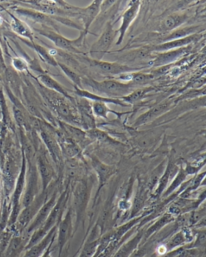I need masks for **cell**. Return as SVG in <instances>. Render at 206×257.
<instances>
[{
  "label": "cell",
  "mask_w": 206,
  "mask_h": 257,
  "mask_svg": "<svg viewBox=\"0 0 206 257\" xmlns=\"http://www.w3.org/2000/svg\"><path fill=\"white\" fill-rule=\"evenodd\" d=\"M11 239V235L10 233H4L0 237V257L2 256L3 253L7 249L8 245Z\"/></svg>",
  "instance_id": "cell-39"
},
{
  "label": "cell",
  "mask_w": 206,
  "mask_h": 257,
  "mask_svg": "<svg viewBox=\"0 0 206 257\" xmlns=\"http://www.w3.org/2000/svg\"><path fill=\"white\" fill-rule=\"evenodd\" d=\"M37 31L39 32V34H41L42 36L45 37L49 40L52 41L56 47H58L62 50L68 51V52H72V53H79L78 48L82 47V41H83V38L86 34L82 32L80 34L79 38L75 40H69V39L62 37L58 33L52 31V30H48V29H38Z\"/></svg>",
  "instance_id": "cell-3"
},
{
  "label": "cell",
  "mask_w": 206,
  "mask_h": 257,
  "mask_svg": "<svg viewBox=\"0 0 206 257\" xmlns=\"http://www.w3.org/2000/svg\"><path fill=\"white\" fill-rule=\"evenodd\" d=\"M139 1H134V2H132V5L129 6V8L125 11L124 15L123 16V23H122L120 29L118 30L119 34H120V37H119L118 44H120L123 42L125 34L129 28L130 24L134 21L135 18L137 17V14L139 12Z\"/></svg>",
  "instance_id": "cell-14"
},
{
  "label": "cell",
  "mask_w": 206,
  "mask_h": 257,
  "mask_svg": "<svg viewBox=\"0 0 206 257\" xmlns=\"http://www.w3.org/2000/svg\"><path fill=\"white\" fill-rule=\"evenodd\" d=\"M15 13L19 16L32 20V21L36 22L39 24H45L49 26L55 27V23L50 16L39 12L37 10H28V9H23V8H18L15 10Z\"/></svg>",
  "instance_id": "cell-13"
},
{
  "label": "cell",
  "mask_w": 206,
  "mask_h": 257,
  "mask_svg": "<svg viewBox=\"0 0 206 257\" xmlns=\"http://www.w3.org/2000/svg\"><path fill=\"white\" fill-rule=\"evenodd\" d=\"M39 186H38V175H37V169H30V174H29V181L27 184L26 189L24 193V198L22 201L23 207H26L29 204H31L34 202V199L38 196L39 192Z\"/></svg>",
  "instance_id": "cell-12"
},
{
  "label": "cell",
  "mask_w": 206,
  "mask_h": 257,
  "mask_svg": "<svg viewBox=\"0 0 206 257\" xmlns=\"http://www.w3.org/2000/svg\"><path fill=\"white\" fill-rule=\"evenodd\" d=\"M101 1H94L91 5L85 9H76V15L79 16L80 19H82L84 24V33L86 34L88 32V29L90 28L91 23L96 19V16L100 12V8H101Z\"/></svg>",
  "instance_id": "cell-9"
},
{
  "label": "cell",
  "mask_w": 206,
  "mask_h": 257,
  "mask_svg": "<svg viewBox=\"0 0 206 257\" xmlns=\"http://www.w3.org/2000/svg\"><path fill=\"white\" fill-rule=\"evenodd\" d=\"M186 20L185 16L183 15H172L170 17L166 18L162 24V28L165 31H170L175 29L180 24H183Z\"/></svg>",
  "instance_id": "cell-28"
},
{
  "label": "cell",
  "mask_w": 206,
  "mask_h": 257,
  "mask_svg": "<svg viewBox=\"0 0 206 257\" xmlns=\"http://www.w3.org/2000/svg\"><path fill=\"white\" fill-rule=\"evenodd\" d=\"M62 150L68 157H75L79 155L80 150L75 144L71 142L69 140H64L62 141Z\"/></svg>",
  "instance_id": "cell-31"
},
{
  "label": "cell",
  "mask_w": 206,
  "mask_h": 257,
  "mask_svg": "<svg viewBox=\"0 0 206 257\" xmlns=\"http://www.w3.org/2000/svg\"><path fill=\"white\" fill-rule=\"evenodd\" d=\"M154 76L150 74L145 73H132V81L135 83H146L147 81H151Z\"/></svg>",
  "instance_id": "cell-37"
},
{
  "label": "cell",
  "mask_w": 206,
  "mask_h": 257,
  "mask_svg": "<svg viewBox=\"0 0 206 257\" xmlns=\"http://www.w3.org/2000/svg\"><path fill=\"white\" fill-rule=\"evenodd\" d=\"M41 137L53 160H55L56 162L60 160V149L58 147L55 140L48 132L44 131H41Z\"/></svg>",
  "instance_id": "cell-25"
},
{
  "label": "cell",
  "mask_w": 206,
  "mask_h": 257,
  "mask_svg": "<svg viewBox=\"0 0 206 257\" xmlns=\"http://www.w3.org/2000/svg\"><path fill=\"white\" fill-rule=\"evenodd\" d=\"M201 255H199V256H197V257H200V256H201Z\"/></svg>",
  "instance_id": "cell-44"
},
{
  "label": "cell",
  "mask_w": 206,
  "mask_h": 257,
  "mask_svg": "<svg viewBox=\"0 0 206 257\" xmlns=\"http://www.w3.org/2000/svg\"><path fill=\"white\" fill-rule=\"evenodd\" d=\"M174 171H175V170H174L171 167H168L166 170H165V174H164L161 180L159 182L158 187H157L156 190L155 191V193H154V198H158V197H160V196L165 192V187L167 186L170 177L173 176L172 173Z\"/></svg>",
  "instance_id": "cell-29"
},
{
  "label": "cell",
  "mask_w": 206,
  "mask_h": 257,
  "mask_svg": "<svg viewBox=\"0 0 206 257\" xmlns=\"http://www.w3.org/2000/svg\"><path fill=\"white\" fill-rule=\"evenodd\" d=\"M197 38L196 35H190V36L185 37V38H180V39H175V40L170 41L166 43L159 45L156 47V51L159 52H167V51L175 50V49H179L182 48L183 47L188 45L189 43H191L193 41L195 40Z\"/></svg>",
  "instance_id": "cell-17"
},
{
  "label": "cell",
  "mask_w": 206,
  "mask_h": 257,
  "mask_svg": "<svg viewBox=\"0 0 206 257\" xmlns=\"http://www.w3.org/2000/svg\"><path fill=\"white\" fill-rule=\"evenodd\" d=\"M45 192L46 191H43L42 194L37 196V198L34 199L31 204H29L28 207H24V210L20 212L16 221H17L18 226H20V228H26L27 226H29V223L35 217L42 206L44 204V202H46V198H47Z\"/></svg>",
  "instance_id": "cell-5"
},
{
  "label": "cell",
  "mask_w": 206,
  "mask_h": 257,
  "mask_svg": "<svg viewBox=\"0 0 206 257\" xmlns=\"http://www.w3.org/2000/svg\"><path fill=\"white\" fill-rule=\"evenodd\" d=\"M14 66L16 67V69L19 71H24L26 69L27 66L24 63V61L21 59H15L14 60Z\"/></svg>",
  "instance_id": "cell-41"
},
{
  "label": "cell",
  "mask_w": 206,
  "mask_h": 257,
  "mask_svg": "<svg viewBox=\"0 0 206 257\" xmlns=\"http://www.w3.org/2000/svg\"><path fill=\"white\" fill-rule=\"evenodd\" d=\"M186 234L184 230L179 231L175 233L174 236L168 241L167 244L165 245V248L168 251L175 250V248H180V245H185L186 243Z\"/></svg>",
  "instance_id": "cell-26"
},
{
  "label": "cell",
  "mask_w": 206,
  "mask_h": 257,
  "mask_svg": "<svg viewBox=\"0 0 206 257\" xmlns=\"http://www.w3.org/2000/svg\"><path fill=\"white\" fill-rule=\"evenodd\" d=\"M15 117H16V119H17V121L20 123L21 125H24V115L22 114L21 111L20 110H17V109H15Z\"/></svg>",
  "instance_id": "cell-42"
},
{
  "label": "cell",
  "mask_w": 206,
  "mask_h": 257,
  "mask_svg": "<svg viewBox=\"0 0 206 257\" xmlns=\"http://www.w3.org/2000/svg\"><path fill=\"white\" fill-rule=\"evenodd\" d=\"M57 200H58L57 199V194L54 193L49 200L46 201L44 202V204L39 209L33 221L29 223V226H27V232L28 233L34 232V231H36L37 229L40 228L43 226L48 216L50 214L51 211L53 210V207L55 206Z\"/></svg>",
  "instance_id": "cell-8"
},
{
  "label": "cell",
  "mask_w": 206,
  "mask_h": 257,
  "mask_svg": "<svg viewBox=\"0 0 206 257\" xmlns=\"http://www.w3.org/2000/svg\"><path fill=\"white\" fill-rule=\"evenodd\" d=\"M39 79L40 82L43 84V86L49 89L51 91L59 93L65 97L71 98L67 91L65 90L64 87L60 83H58V81L54 80L53 77H51L50 76L43 74L41 76H39Z\"/></svg>",
  "instance_id": "cell-21"
},
{
  "label": "cell",
  "mask_w": 206,
  "mask_h": 257,
  "mask_svg": "<svg viewBox=\"0 0 206 257\" xmlns=\"http://www.w3.org/2000/svg\"><path fill=\"white\" fill-rule=\"evenodd\" d=\"M67 201H68V193L65 192L58 198L55 206L53 207V210L51 211L50 214L43 226L34 231L25 249L28 250L33 245H36L37 243H39L54 226H58L59 221L63 217V212L67 206Z\"/></svg>",
  "instance_id": "cell-1"
},
{
  "label": "cell",
  "mask_w": 206,
  "mask_h": 257,
  "mask_svg": "<svg viewBox=\"0 0 206 257\" xmlns=\"http://www.w3.org/2000/svg\"><path fill=\"white\" fill-rule=\"evenodd\" d=\"M38 168H39V174L42 178L43 191H46L50 184L51 180L53 179V169L44 156L43 157L39 156L38 158Z\"/></svg>",
  "instance_id": "cell-15"
},
{
  "label": "cell",
  "mask_w": 206,
  "mask_h": 257,
  "mask_svg": "<svg viewBox=\"0 0 206 257\" xmlns=\"http://www.w3.org/2000/svg\"><path fill=\"white\" fill-rule=\"evenodd\" d=\"M174 219H175V216H174V215L171 214L170 212L165 213L158 221H156L152 226H150V227L145 231L144 236H143L144 241L148 240L151 236L155 235L156 232L161 231V229L163 228L165 225L170 223L171 221H174Z\"/></svg>",
  "instance_id": "cell-19"
},
{
  "label": "cell",
  "mask_w": 206,
  "mask_h": 257,
  "mask_svg": "<svg viewBox=\"0 0 206 257\" xmlns=\"http://www.w3.org/2000/svg\"><path fill=\"white\" fill-rule=\"evenodd\" d=\"M185 52H186V49L185 48L164 52L163 53H161L158 57L155 60L154 66L160 67V66H165V65L175 62V60L181 57Z\"/></svg>",
  "instance_id": "cell-18"
},
{
  "label": "cell",
  "mask_w": 206,
  "mask_h": 257,
  "mask_svg": "<svg viewBox=\"0 0 206 257\" xmlns=\"http://www.w3.org/2000/svg\"><path fill=\"white\" fill-rule=\"evenodd\" d=\"M89 137L91 138L96 139L98 141H113L109 138V136L107 134L104 133L102 131H98V130H91L88 132Z\"/></svg>",
  "instance_id": "cell-38"
},
{
  "label": "cell",
  "mask_w": 206,
  "mask_h": 257,
  "mask_svg": "<svg viewBox=\"0 0 206 257\" xmlns=\"http://www.w3.org/2000/svg\"><path fill=\"white\" fill-rule=\"evenodd\" d=\"M27 244L22 236L11 237L7 249L5 257H19L22 251L26 248Z\"/></svg>",
  "instance_id": "cell-20"
},
{
  "label": "cell",
  "mask_w": 206,
  "mask_h": 257,
  "mask_svg": "<svg viewBox=\"0 0 206 257\" xmlns=\"http://www.w3.org/2000/svg\"><path fill=\"white\" fill-rule=\"evenodd\" d=\"M185 177H186V174H185V172H183V170H180L178 173L177 176L175 177V179H174V181L171 183L170 187L168 188L167 190L165 191V193H163L164 197H167V196L170 195V193H172L181 184V183L184 181Z\"/></svg>",
  "instance_id": "cell-33"
},
{
  "label": "cell",
  "mask_w": 206,
  "mask_h": 257,
  "mask_svg": "<svg viewBox=\"0 0 206 257\" xmlns=\"http://www.w3.org/2000/svg\"><path fill=\"white\" fill-rule=\"evenodd\" d=\"M169 104L167 103H162L157 105L156 107L152 108L151 110L145 113L139 117V119H137L135 124L136 125H141L142 124H146L147 122L150 121L151 119H155L156 117L158 116L160 114H162L166 109H167Z\"/></svg>",
  "instance_id": "cell-24"
},
{
  "label": "cell",
  "mask_w": 206,
  "mask_h": 257,
  "mask_svg": "<svg viewBox=\"0 0 206 257\" xmlns=\"http://www.w3.org/2000/svg\"><path fill=\"white\" fill-rule=\"evenodd\" d=\"M93 63L98 69L105 73L119 76L121 74L132 73V72H136L140 70L139 68H133L128 67L127 65L118 64L114 62H102L98 60H94Z\"/></svg>",
  "instance_id": "cell-10"
},
{
  "label": "cell",
  "mask_w": 206,
  "mask_h": 257,
  "mask_svg": "<svg viewBox=\"0 0 206 257\" xmlns=\"http://www.w3.org/2000/svg\"><path fill=\"white\" fill-rule=\"evenodd\" d=\"M115 34L112 24L108 23L101 37L91 47V54L95 59H100L101 56L108 52V49L110 48L111 44L114 40Z\"/></svg>",
  "instance_id": "cell-6"
},
{
  "label": "cell",
  "mask_w": 206,
  "mask_h": 257,
  "mask_svg": "<svg viewBox=\"0 0 206 257\" xmlns=\"http://www.w3.org/2000/svg\"><path fill=\"white\" fill-rule=\"evenodd\" d=\"M196 30L197 28H194V27H189V28L179 29V30L173 32L172 34H170L167 38H165V41L170 42V41L175 40V39H180V38L190 36V35H193L194 32H196Z\"/></svg>",
  "instance_id": "cell-30"
},
{
  "label": "cell",
  "mask_w": 206,
  "mask_h": 257,
  "mask_svg": "<svg viewBox=\"0 0 206 257\" xmlns=\"http://www.w3.org/2000/svg\"><path fill=\"white\" fill-rule=\"evenodd\" d=\"M146 250H147V249H146V246L139 248L138 250H135L134 252L132 253L129 257H146Z\"/></svg>",
  "instance_id": "cell-40"
},
{
  "label": "cell",
  "mask_w": 206,
  "mask_h": 257,
  "mask_svg": "<svg viewBox=\"0 0 206 257\" xmlns=\"http://www.w3.org/2000/svg\"><path fill=\"white\" fill-rule=\"evenodd\" d=\"M73 224H72V208L69 207L64 217H62L57 229V237H58V257H61L62 250L65 245L69 241L72 236Z\"/></svg>",
  "instance_id": "cell-4"
},
{
  "label": "cell",
  "mask_w": 206,
  "mask_h": 257,
  "mask_svg": "<svg viewBox=\"0 0 206 257\" xmlns=\"http://www.w3.org/2000/svg\"><path fill=\"white\" fill-rule=\"evenodd\" d=\"M90 191L91 189H89L88 184L86 182H81L76 188L74 193V206L77 221L82 219L84 212L86 211L91 193Z\"/></svg>",
  "instance_id": "cell-7"
},
{
  "label": "cell",
  "mask_w": 206,
  "mask_h": 257,
  "mask_svg": "<svg viewBox=\"0 0 206 257\" xmlns=\"http://www.w3.org/2000/svg\"><path fill=\"white\" fill-rule=\"evenodd\" d=\"M11 28H12L13 31L19 34L22 38H26V39H29V41L34 42V34H33L31 29H29V27L26 24H24V22L20 19L13 17Z\"/></svg>",
  "instance_id": "cell-22"
},
{
  "label": "cell",
  "mask_w": 206,
  "mask_h": 257,
  "mask_svg": "<svg viewBox=\"0 0 206 257\" xmlns=\"http://www.w3.org/2000/svg\"><path fill=\"white\" fill-rule=\"evenodd\" d=\"M196 239L194 243H191L190 245L185 246L186 249H197L200 250L202 248L205 246V231L204 230H200L197 231Z\"/></svg>",
  "instance_id": "cell-32"
},
{
  "label": "cell",
  "mask_w": 206,
  "mask_h": 257,
  "mask_svg": "<svg viewBox=\"0 0 206 257\" xmlns=\"http://www.w3.org/2000/svg\"><path fill=\"white\" fill-rule=\"evenodd\" d=\"M84 83L90 86L96 92L106 94L110 96H127L132 91V86L118 81H105L97 82L91 79L84 80Z\"/></svg>",
  "instance_id": "cell-2"
},
{
  "label": "cell",
  "mask_w": 206,
  "mask_h": 257,
  "mask_svg": "<svg viewBox=\"0 0 206 257\" xmlns=\"http://www.w3.org/2000/svg\"><path fill=\"white\" fill-rule=\"evenodd\" d=\"M94 113L97 115V116L103 117L107 119L108 118V113L110 112L111 110L108 109V106L105 105V103L99 102L96 101L94 103L93 107H92Z\"/></svg>",
  "instance_id": "cell-36"
},
{
  "label": "cell",
  "mask_w": 206,
  "mask_h": 257,
  "mask_svg": "<svg viewBox=\"0 0 206 257\" xmlns=\"http://www.w3.org/2000/svg\"><path fill=\"white\" fill-rule=\"evenodd\" d=\"M91 163H92L94 169H95L96 173H97V175H98L99 184H100L98 189L99 192L101 187L105 185L107 181L110 179V177L114 174L115 171L112 167L104 165L102 163L100 162L97 159H92Z\"/></svg>",
  "instance_id": "cell-16"
},
{
  "label": "cell",
  "mask_w": 206,
  "mask_h": 257,
  "mask_svg": "<svg viewBox=\"0 0 206 257\" xmlns=\"http://www.w3.org/2000/svg\"><path fill=\"white\" fill-rule=\"evenodd\" d=\"M149 91H150V89H143V90H139V91H132L130 93L129 95L124 96V100L127 103L135 102V101L142 99V97H143Z\"/></svg>",
  "instance_id": "cell-35"
},
{
  "label": "cell",
  "mask_w": 206,
  "mask_h": 257,
  "mask_svg": "<svg viewBox=\"0 0 206 257\" xmlns=\"http://www.w3.org/2000/svg\"><path fill=\"white\" fill-rule=\"evenodd\" d=\"M58 65H59V67H61V69L62 70L63 73H64L73 83L76 84L77 86H81L82 80H81V77H80L76 72H73L72 69H70L69 67H67L66 65L62 64V63H58Z\"/></svg>",
  "instance_id": "cell-34"
},
{
  "label": "cell",
  "mask_w": 206,
  "mask_h": 257,
  "mask_svg": "<svg viewBox=\"0 0 206 257\" xmlns=\"http://www.w3.org/2000/svg\"><path fill=\"white\" fill-rule=\"evenodd\" d=\"M99 244L100 238L86 240L82 251L80 253L79 257H94L98 249Z\"/></svg>",
  "instance_id": "cell-27"
},
{
  "label": "cell",
  "mask_w": 206,
  "mask_h": 257,
  "mask_svg": "<svg viewBox=\"0 0 206 257\" xmlns=\"http://www.w3.org/2000/svg\"><path fill=\"white\" fill-rule=\"evenodd\" d=\"M57 229L58 226H54L39 243L28 249L24 257H40L48 245L55 240L57 237Z\"/></svg>",
  "instance_id": "cell-11"
},
{
  "label": "cell",
  "mask_w": 206,
  "mask_h": 257,
  "mask_svg": "<svg viewBox=\"0 0 206 257\" xmlns=\"http://www.w3.org/2000/svg\"><path fill=\"white\" fill-rule=\"evenodd\" d=\"M20 39H21L23 43H25V44H27L29 47H30V48L36 51L39 57H42V59H43L44 62H47V63H48L49 65L54 66V67L58 66V62H56L53 56L51 55L50 53H48V51L47 50L46 48H43L42 46L39 45V44H36L34 42L26 40V39H24V38H20Z\"/></svg>",
  "instance_id": "cell-23"
},
{
  "label": "cell",
  "mask_w": 206,
  "mask_h": 257,
  "mask_svg": "<svg viewBox=\"0 0 206 257\" xmlns=\"http://www.w3.org/2000/svg\"><path fill=\"white\" fill-rule=\"evenodd\" d=\"M53 242H54V241H53ZM53 242L51 243L50 245H48V248H47L45 251L40 255V257H52L51 252H52V245H53Z\"/></svg>",
  "instance_id": "cell-43"
}]
</instances>
